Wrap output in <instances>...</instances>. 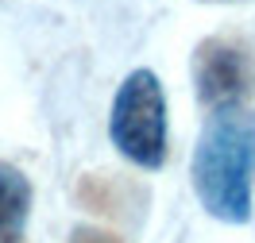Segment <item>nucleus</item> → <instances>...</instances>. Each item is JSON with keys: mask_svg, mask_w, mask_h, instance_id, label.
Segmentation results:
<instances>
[{"mask_svg": "<svg viewBox=\"0 0 255 243\" xmlns=\"http://www.w3.org/2000/svg\"><path fill=\"white\" fill-rule=\"evenodd\" d=\"M193 193L201 209L221 224L252 220L255 185V112L248 104L213 108L201 124L190 159Z\"/></svg>", "mask_w": 255, "mask_h": 243, "instance_id": "nucleus-1", "label": "nucleus"}, {"mask_svg": "<svg viewBox=\"0 0 255 243\" xmlns=\"http://www.w3.org/2000/svg\"><path fill=\"white\" fill-rule=\"evenodd\" d=\"M109 139L131 166L159 170L166 162V93L155 70H131L120 85L109 108Z\"/></svg>", "mask_w": 255, "mask_h": 243, "instance_id": "nucleus-2", "label": "nucleus"}, {"mask_svg": "<svg viewBox=\"0 0 255 243\" xmlns=\"http://www.w3.org/2000/svg\"><path fill=\"white\" fill-rule=\"evenodd\" d=\"M193 89L201 108H232L244 104L255 89V58L232 39H205L193 50Z\"/></svg>", "mask_w": 255, "mask_h": 243, "instance_id": "nucleus-3", "label": "nucleus"}, {"mask_svg": "<svg viewBox=\"0 0 255 243\" xmlns=\"http://www.w3.org/2000/svg\"><path fill=\"white\" fill-rule=\"evenodd\" d=\"M31 212V181L19 166L0 162V240H16Z\"/></svg>", "mask_w": 255, "mask_h": 243, "instance_id": "nucleus-4", "label": "nucleus"}, {"mask_svg": "<svg viewBox=\"0 0 255 243\" xmlns=\"http://www.w3.org/2000/svg\"><path fill=\"white\" fill-rule=\"evenodd\" d=\"M70 243H116L112 236H101V232H89V228H78Z\"/></svg>", "mask_w": 255, "mask_h": 243, "instance_id": "nucleus-5", "label": "nucleus"}]
</instances>
